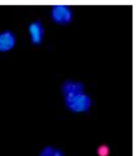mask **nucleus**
<instances>
[{
    "label": "nucleus",
    "instance_id": "nucleus-1",
    "mask_svg": "<svg viewBox=\"0 0 136 156\" xmlns=\"http://www.w3.org/2000/svg\"><path fill=\"white\" fill-rule=\"evenodd\" d=\"M66 108L72 112H87L92 106V98L85 91V85L80 81L66 80L61 86Z\"/></svg>",
    "mask_w": 136,
    "mask_h": 156
},
{
    "label": "nucleus",
    "instance_id": "nucleus-2",
    "mask_svg": "<svg viewBox=\"0 0 136 156\" xmlns=\"http://www.w3.org/2000/svg\"><path fill=\"white\" fill-rule=\"evenodd\" d=\"M52 19L58 25H67L71 23L73 18V12L68 5H54L51 9Z\"/></svg>",
    "mask_w": 136,
    "mask_h": 156
},
{
    "label": "nucleus",
    "instance_id": "nucleus-3",
    "mask_svg": "<svg viewBox=\"0 0 136 156\" xmlns=\"http://www.w3.org/2000/svg\"><path fill=\"white\" fill-rule=\"evenodd\" d=\"M30 41L33 45H40L42 42L45 34V29L41 21L37 19L33 23H30L28 27Z\"/></svg>",
    "mask_w": 136,
    "mask_h": 156
},
{
    "label": "nucleus",
    "instance_id": "nucleus-4",
    "mask_svg": "<svg viewBox=\"0 0 136 156\" xmlns=\"http://www.w3.org/2000/svg\"><path fill=\"white\" fill-rule=\"evenodd\" d=\"M16 44V35L10 30L0 32V52H8Z\"/></svg>",
    "mask_w": 136,
    "mask_h": 156
},
{
    "label": "nucleus",
    "instance_id": "nucleus-5",
    "mask_svg": "<svg viewBox=\"0 0 136 156\" xmlns=\"http://www.w3.org/2000/svg\"><path fill=\"white\" fill-rule=\"evenodd\" d=\"M40 156H65L64 154L59 149H57L55 147H45L41 153Z\"/></svg>",
    "mask_w": 136,
    "mask_h": 156
},
{
    "label": "nucleus",
    "instance_id": "nucleus-6",
    "mask_svg": "<svg viewBox=\"0 0 136 156\" xmlns=\"http://www.w3.org/2000/svg\"><path fill=\"white\" fill-rule=\"evenodd\" d=\"M97 153L99 154V156H108L110 154L109 147L103 144V145H101L99 147L98 150H97Z\"/></svg>",
    "mask_w": 136,
    "mask_h": 156
}]
</instances>
